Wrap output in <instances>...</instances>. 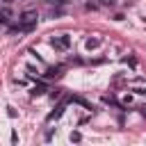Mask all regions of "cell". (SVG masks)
Segmentation results:
<instances>
[{
  "label": "cell",
  "mask_w": 146,
  "mask_h": 146,
  "mask_svg": "<svg viewBox=\"0 0 146 146\" xmlns=\"http://www.w3.org/2000/svg\"><path fill=\"white\" fill-rule=\"evenodd\" d=\"M84 46H87V50H94V48H98V46H100V41H98V39H87V41H84Z\"/></svg>",
  "instance_id": "obj_7"
},
{
  "label": "cell",
  "mask_w": 146,
  "mask_h": 146,
  "mask_svg": "<svg viewBox=\"0 0 146 146\" xmlns=\"http://www.w3.org/2000/svg\"><path fill=\"white\" fill-rule=\"evenodd\" d=\"M46 91H48V87H46L43 82H39V84L32 89V94H34V96H41V94H46Z\"/></svg>",
  "instance_id": "obj_6"
},
{
  "label": "cell",
  "mask_w": 146,
  "mask_h": 146,
  "mask_svg": "<svg viewBox=\"0 0 146 146\" xmlns=\"http://www.w3.org/2000/svg\"><path fill=\"white\" fill-rule=\"evenodd\" d=\"M62 71H64L62 66H50V68L46 71V78H59V75H62Z\"/></svg>",
  "instance_id": "obj_3"
},
{
  "label": "cell",
  "mask_w": 146,
  "mask_h": 146,
  "mask_svg": "<svg viewBox=\"0 0 146 146\" xmlns=\"http://www.w3.org/2000/svg\"><path fill=\"white\" fill-rule=\"evenodd\" d=\"M103 100H105V103H110V105H119L114 96H103Z\"/></svg>",
  "instance_id": "obj_8"
},
{
  "label": "cell",
  "mask_w": 146,
  "mask_h": 146,
  "mask_svg": "<svg viewBox=\"0 0 146 146\" xmlns=\"http://www.w3.org/2000/svg\"><path fill=\"white\" fill-rule=\"evenodd\" d=\"M9 16H11V9H0V25L9 23Z\"/></svg>",
  "instance_id": "obj_5"
},
{
  "label": "cell",
  "mask_w": 146,
  "mask_h": 146,
  "mask_svg": "<svg viewBox=\"0 0 146 146\" xmlns=\"http://www.w3.org/2000/svg\"><path fill=\"white\" fill-rule=\"evenodd\" d=\"M50 46H52V48H57V50H66V48L71 46V39H68V34L52 36V39H50Z\"/></svg>",
  "instance_id": "obj_2"
},
{
  "label": "cell",
  "mask_w": 146,
  "mask_h": 146,
  "mask_svg": "<svg viewBox=\"0 0 146 146\" xmlns=\"http://www.w3.org/2000/svg\"><path fill=\"white\" fill-rule=\"evenodd\" d=\"M80 139H82V135H80L78 130H75V132H71V141H80Z\"/></svg>",
  "instance_id": "obj_9"
},
{
  "label": "cell",
  "mask_w": 146,
  "mask_h": 146,
  "mask_svg": "<svg viewBox=\"0 0 146 146\" xmlns=\"http://www.w3.org/2000/svg\"><path fill=\"white\" fill-rule=\"evenodd\" d=\"M64 114V103H59L57 107H55V112H50V116H48V121H55V119H59Z\"/></svg>",
  "instance_id": "obj_4"
},
{
  "label": "cell",
  "mask_w": 146,
  "mask_h": 146,
  "mask_svg": "<svg viewBox=\"0 0 146 146\" xmlns=\"http://www.w3.org/2000/svg\"><path fill=\"white\" fill-rule=\"evenodd\" d=\"M2 2H14V0H2Z\"/></svg>",
  "instance_id": "obj_12"
},
{
  "label": "cell",
  "mask_w": 146,
  "mask_h": 146,
  "mask_svg": "<svg viewBox=\"0 0 146 146\" xmlns=\"http://www.w3.org/2000/svg\"><path fill=\"white\" fill-rule=\"evenodd\" d=\"M137 110L141 112V116H146V107H144V105H141V107H137Z\"/></svg>",
  "instance_id": "obj_11"
},
{
  "label": "cell",
  "mask_w": 146,
  "mask_h": 146,
  "mask_svg": "<svg viewBox=\"0 0 146 146\" xmlns=\"http://www.w3.org/2000/svg\"><path fill=\"white\" fill-rule=\"evenodd\" d=\"M114 2H116V0H100L103 7H114Z\"/></svg>",
  "instance_id": "obj_10"
},
{
  "label": "cell",
  "mask_w": 146,
  "mask_h": 146,
  "mask_svg": "<svg viewBox=\"0 0 146 146\" xmlns=\"http://www.w3.org/2000/svg\"><path fill=\"white\" fill-rule=\"evenodd\" d=\"M36 18H39V14H36L34 9H27V11H23L21 18H18V27H21L23 32H32V30L36 27Z\"/></svg>",
  "instance_id": "obj_1"
}]
</instances>
